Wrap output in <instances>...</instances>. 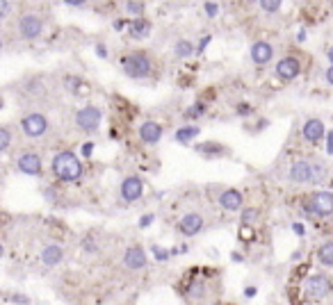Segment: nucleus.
I'll return each instance as SVG.
<instances>
[{
  "label": "nucleus",
  "instance_id": "2eb2a0df",
  "mask_svg": "<svg viewBox=\"0 0 333 305\" xmlns=\"http://www.w3.org/2000/svg\"><path fill=\"white\" fill-rule=\"evenodd\" d=\"M299 71H301V66L294 57H286L276 64V76L283 77V80H294L299 76Z\"/></svg>",
  "mask_w": 333,
  "mask_h": 305
},
{
  "label": "nucleus",
  "instance_id": "a18cd8bd",
  "mask_svg": "<svg viewBox=\"0 0 333 305\" xmlns=\"http://www.w3.org/2000/svg\"><path fill=\"white\" fill-rule=\"evenodd\" d=\"M231 258H233V262H242V255H240V253H233Z\"/></svg>",
  "mask_w": 333,
  "mask_h": 305
},
{
  "label": "nucleus",
  "instance_id": "4c0bfd02",
  "mask_svg": "<svg viewBox=\"0 0 333 305\" xmlns=\"http://www.w3.org/2000/svg\"><path fill=\"white\" fill-rule=\"evenodd\" d=\"M210 39H212V37H203L201 43H199V48H197V53H203V50H206V46L210 43Z\"/></svg>",
  "mask_w": 333,
  "mask_h": 305
},
{
  "label": "nucleus",
  "instance_id": "8fccbe9b",
  "mask_svg": "<svg viewBox=\"0 0 333 305\" xmlns=\"http://www.w3.org/2000/svg\"><path fill=\"white\" fill-rule=\"evenodd\" d=\"M0 48H2V41H0Z\"/></svg>",
  "mask_w": 333,
  "mask_h": 305
},
{
  "label": "nucleus",
  "instance_id": "e433bc0d",
  "mask_svg": "<svg viewBox=\"0 0 333 305\" xmlns=\"http://www.w3.org/2000/svg\"><path fill=\"white\" fill-rule=\"evenodd\" d=\"M91 152H94V144H83V155L84 157H91Z\"/></svg>",
  "mask_w": 333,
  "mask_h": 305
},
{
  "label": "nucleus",
  "instance_id": "72a5a7b5",
  "mask_svg": "<svg viewBox=\"0 0 333 305\" xmlns=\"http://www.w3.org/2000/svg\"><path fill=\"white\" fill-rule=\"evenodd\" d=\"M9 14V0H0V21Z\"/></svg>",
  "mask_w": 333,
  "mask_h": 305
},
{
  "label": "nucleus",
  "instance_id": "6e6552de",
  "mask_svg": "<svg viewBox=\"0 0 333 305\" xmlns=\"http://www.w3.org/2000/svg\"><path fill=\"white\" fill-rule=\"evenodd\" d=\"M16 166L21 173H25V176H42L43 171V164H42V157L37 155V152H23L21 157L16 159Z\"/></svg>",
  "mask_w": 333,
  "mask_h": 305
},
{
  "label": "nucleus",
  "instance_id": "2f4dec72",
  "mask_svg": "<svg viewBox=\"0 0 333 305\" xmlns=\"http://www.w3.org/2000/svg\"><path fill=\"white\" fill-rule=\"evenodd\" d=\"M153 253H155V260H160V262L169 260V251H165V248H160V246H153Z\"/></svg>",
  "mask_w": 333,
  "mask_h": 305
},
{
  "label": "nucleus",
  "instance_id": "b1692460",
  "mask_svg": "<svg viewBox=\"0 0 333 305\" xmlns=\"http://www.w3.org/2000/svg\"><path fill=\"white\" fill-rule=\"evenodd\" d=\"M194 50H197V48L192 46L190 41H185V39H183V41H178V43H176V48H173L176 57H190V55L194 53Z\"/></svg>",
  "mask_w": 333,
  "mask_h": 305
},
{
  "label": "nucleus",
  "instance_id": "ea45409f",
  "mask_svg": "<svg viewBox=\"0 0 333 305\" xmlns=\"http://www.w3.org/2000/svg\"><path fill=\"white\" fill-rule=\"evenodd\" d=\"M256 287H247V289H244V296H247V299H253V296H256Z\"/></svg>",
  "mask_w": 333,
  "mask_h": 305
},
{
  "label": "nucleus",
  "instance_id": "423d86ee",
  "mask_svg": "<svg viewBox=\"0 0 333 305\" xmlns=\"http://www.w3.org/2000/svg\"><path fill=\"white\" fill-rule=\"evenodd\" d=\"M303 292H306L308 299H324L327 294H331V280L327 276H322V273L310 276L303 285Z\"/></svg>",
  "mask_w": 333,
  "mask_h": 305
},
{
  "label": "nucleus",
  "instance_id": "f03ea898",
  "mask_svg": "<svg viewBox=\"0 0 333 305\" xmlns=\"http://www.w3.org/2000/svg\"><path fill=\"white\" fill-rule=\"evenodd\" d=\"M121 69L128 77H146L151 76V59L146 53H130L121 59Z\"/></svg>",
  "mask_w": 333,
  "mask_h": 305
},
{
  "label": "nucleus",
  "instance_id": "dca6fc26",
  "mask_svg": "<svg viewBox=\"0 0 333 305\" xmlns=\"http://www.w3.org/2000/svg\"><path fill=\"white\" fill-rule=\"evenodd\" d=\"M274 57V48L269 46L267 41H256L251 46V59H253V64H267L269 59Z\"/></svg>",
  "mask_w": 333,
  "mask_h": 305
},
{
  "label": "nucleus",
  "instance_id": "58836bf2",
  "mask_svg": "<svg viewBox=\"0 0 333 305\" xmlns=\"http://www.w3.org/2000/svg\"><path fill=\"white\" fill-rule=\"evenodd\" d=\"M96 55H98V57H107V48L103 46V43H98V46H96Z\"/></svg>",
  "mask_w": 333,
  "mask_h": 305
},
{
  "label": "nucleus",
  "instance_id": "393cba45",
  "mask_svg": "<svg viewBox=\"0 0 333 305\" xmlns=\"http://www.w3.org/2000/svg\"><path fill=\"white\" fill-rule=\"evenodd\" d=\"M144 2L142 0H130V2H125V12L132 14V16H142L144 14Z\"/></svg>",
  "mask_w": 333,
  "mask_h": 305
},
{
  "label": "nucleus",
  "instance_id": "9b49d317",
  "mask_svg": "<svg viewBox=\"0 0 333 305\" xmlns=\"http://www.w3.org/2000/svg\"><path fill=\"white\" fill-rule=\"evenodd\" d=\"M290 180L299 182V185H303V182H313V164L306 162V159L294 162V164L290 166Z\"/></svg>",
  "mask_w": 333,
  "mask_h": 305
},
{
  "label": "nucleus",
  "instance_id": "37998d69",
  "mask_svg": "<svg viewBox=\"0 0 333 305\" xmlns=\"http://www.w3.org/2000/svg\"><path fill=\"white\" fill-rule=\"evenodd\" d=\"M9 301H12V303H30V301L25 299V296H12Z\"/></svg>",
  "mask_w": 333,
  "mask_h": 305
},
{
  "label": "nucleus",
  "instance_id": "39448f33",
  "mask_svg": "<svg viewBox=\"0 0 333 305\" xmlns=\"http://www.w3.org/2000/svg\"><path fill=\"white\" fill-rule=\"evenodd\" d=\"M306 212L317 214V217H329V214H333V194H329V191H317V194L306 203Z\"/></svg>",
  "mask_w": 333,
  "mask_h": 305
},
{
  "label": "nucleus",
  "instance_id": "f704fd0d",
  "mask_svg": "<svg viewBox=\"0 0 333 305\" xmlns=\"http://www.w3.org/2000/svg\"><path fill=\"white\" fill-rule=\"evenodd\" d=\"M151 223H153V214H146V217L139 219V228H149Z\"/></svg>",
  "mask_w": 333,
  "mask_h": 305
},
{
  "label": "nucleus",
  "instance_id": "4468645a",
  "mask_svg": "<svg viewBox=\"0 0 333 305\" xmlns=\"http://www.w3.org/2000/svg\"><path fill=\"white\" fill-rule=\"evenodd\" d=\"M217 203H219L224 210L235 212L242 207V194H240L238 189H224L219 194V198H217Z\"/></svg>",
  "mask_w": 333,
  "mask_h": 305
},
{
  "label": "nucleus",
  "instance_id": "c03bdc74",
  "mask_svg": "<svg viewBox=\"0 0 333 305\" xmlns=\"http://www.w3.org/2000/svg\"><path fill=\"white\" fill-rule=\"evenodd\" d=\"M327 80H329V84H333V64L329 66V71H327Z\"/></svg>",
  "mask_w": 333,
  "mask_h": 305
},
{
  "label": "nucleus",
  "instance_id": "9d476101",
  "mask_svg": "<svg viewBox=\"0 0 333 305\" xmlns=\"http://www.w3.org/2000/svg\"><path fill=\"white\" fill-rule=\"evenodd\" d=\"M178 230L183 232L185 237L199 235V232L203 230V217L201 214H197V212L185 214V217H180V221H178Z\"/></svg>",
  "mask_w": 333,
  "mask_h": 305
},
{
  "label": "nucleus",
  "instance_id": "7ed1b4c3",
  "mask_svg": "<svg viewBox=\"0 0 333 305\" xmlns=\"http://www.w3.org/2000/svg\"><path fill=\"white\" fill-rule=\"evenodd\" d=\"M101 121H103V114L98 107L94 105H87L76 114V125L83 132H96V130L101 128Z\"/></svg>",
  "mask_w": 333,
  "mask_h": 305
},
{
  "label": "nucleus",
  "instance_id": "f8f14e48",
  "mask_svg": "<svg viewBox=\"0 0 333 305\" xmlns=\"http://www.w3.org/2000/svg\"><path fill=\"white\" fill-rule=\"evenodd\" d=\"M124 264L128 267V269H132V271L144 269V267H146V253H144V248H139V246L125 248V253H124Z\"/></svg>",
  "mask_w": 333,
  "mask_h": 305
},
{
  "label": "nucleus",
  "instance_id": "5701e85b",
  "mask_svg": "<svg viewBox=\"0 0 333 305\" xmlns=\"http://www.w3.org/2000/svg\"><path fill=\"white\" fill-rule=\"evenodd\" d=\"M317 258L324 267H333V241H327V244H322L320 251H317Z\"/></svg>",
  "mask_w": 333,
  "mask_h": 305
},
{
  "label": "nucleus",
  "instance_id": "0eeeda50",
  "mask_svg": "<svg viewBox=\"0 0 333 305\" xmlns=\"http://www.w3.org/2000/svg\"><path fill=\"white\" fill-rule=\"evenodd\" d=\"M42 30H43V21L39 14H25L18 21V32H21L23 39H37L42 35Z\"/></svg>",
  "mask_w": 333,
  "mask_h": 305
},
{
  "label": "nucleus",
  "instance_id": "79ce46f5",
  "mask_svg": "<svg viewBox=\"0 0 333 305\" xmlns=\"http://www.w3.org/2000/svg\"><path fill=\"white\" fill-rule=\"evenodd\" d=\"M292 230H294V232H297L299 237H301L303 232H306V230H303V226H301V223H294V226H292Z\"/></svg>",
  "mask_w": 333,
  "mask_h": 305
},
{
  "label": "nucleus",
  "instance_id": "aec40b11",
  "mask_svg": "<svg viewBox=\"0 0 333 305\" xmlns=\"http://www.w3.org/2000/svg\"><path fill=\"white\" fill-rule=\"evenodd\" d=\"M64 87L69 89L71 94H76V96H87V94H89V87H87V84H84L78 76H69V77H66Z\"/></svg>",
  "mask_w": 333,
  "mask_h": 305
},
{
  "label": "nucleus",
  "instance_id": "c756f323",
  "mask_svg": "<svg viewBox=\"0 0 333 305\" xmlns=\"http://www.w3.org/2000/svg\"><path fill=\"white\" fill-rule=\"evenodd\" d=\"M240 239H242V241H251V239H253V230H251L249 223H242V228H240Z\"/></svg>",
  "mask_w": 333,
  "mask_h": 305
},
{
  "label": "nucleus",
  "instance_id": "7c9ffc66",
  "mask_svg": "<svg viewBox=\"0 0 333 305\" xmlns=\"http://www.w3.org/2000/svg\"><path fill=\"white\" fill-rule=\"evenodd\" d=\"M324 178V166L322 164H313V182H320Z\"/></svg>",
  "mask_w": 333,
  "mask_h": 305
},
{
  "label": "nucleus",
  "instance_id": "a878e982",
  "mask_svg": "<svg viewBox=\"0 0 333 305\" xmlns=\"http://www.w3.org/2000/svg\"><path fill=\"white\" fill-rule=\"evenodd\" d=\"M281 2H283V0H260V7L262 9H265V12H279L281 9Z\"/></svg>",
  "mask_w": 333,
  "mask_h": 305
},
{
  "label": "nucleus",
  "instance_id": "20e7f679",
  "mask_svg": "<svg viewBox=\"0 0 333 305\" xmlns=\"http://www.w3.org/2000/svg\"><path fill=\"white\" fill-rule=\"evenodd\" d=\"M21 130H23L25 137H32V139H37V137L46 135L48 130V121L43 114H39V112H32V114H25L23 121H21Z\"/></svg>",
  "mask_w": 333,
  "mask_h": 305
},
{
  "label": "nucleus",
  "instance_id": "1a4fd4ad",
  "mask_svg": "<svg viewBox=\"0 0 333 305\" xmlns=\"http://www.w3.org/2000/svg\"><path fill=\"white\" fill-rule=\"evenodd\" d=\"M144 194V182L142 178L137 176H128L124 182H121V198L125 200V203H135V200H139Z\"/></svg>",
  "mask_w": 333,
  "mask_h": 305
},
{
  "label": "nucleus",
  "instance_id": "4be33fe9",
  "mask_svg": "<svg viewBox=\"0 0 333 305\" xmlns=\"http://www.w3.org/2000/svg\"><path fill=\"white\" fill-rule=\"evenodd\" d=\"M199 125H185V128H180L178 132H176V141H180V144H190L194 137H199Z\"/></svg>",
  "mask_w": 333,
  "mask_h": 305
},
{
  "label": "nucleus",
  "instance_id": "412c9836",
  "mask_svg": "<svg viewBox=\"0 0 333 305\" xmlns=\"http://www.w3.org/2000/svg\"><path fill=\"white\" fill-rule=\"evenodd\" d=\"M197 152L203 155V157H219V155H224V146L214 144V141H206V144L197 146Z\"/></svg>",
  "mask_w": 333,
  "mask_h": 305
},
{
  "label": "nucleus",
  "instance_id": "49530a36",
  "mask_svg": "<svg viewBox=\"0 0 333 305\" xmlns=\"http://www.w3.org/2000/svg\"><path fill=\"white\" fill-rule=\"evenodd\" d=\"M124 25H125L124 21H117V23H114V28H117V30H124Z\"/></svg>",
  "mask_w": 333,
  "mask_h": 305
},
{
  "label": "nucleus",
  "instance_id": "de8ad7c7",
  "mask_svg": "<svg viewBox=\"0 0 333 305\" xmlns=\"http://www.w3.org/2000/svg\"><path fill=\"white\" fill-rule=\"evenodd\" d=\"M329 62H331V64H333V48H331V50H329Z\"/></svg>",
  "mask_w": 333,
  "mask_h": 305
},
{
  "label": "nucleus",
  "instance_id": "cd10ccee",
  "mask_svg": "<svg viewBox=\"0 0 333 305\" xmlns=\"http://www.w3.org/2000/svg\"><path fill=\"white\" fill-rule=\"evenodd\" d=\"M258 219V210H253V207H247V210L242 212V223H249V226H253V221Z\"/></svg>",
  "mask_w": 333,
  "mask_h": 305
},
{
  "label": "nucleus",
  "instance_id": "ddd939ff",
  "mask_svg": "<svg viewBox=\"0 0 333 305\" xmlns=\"http://www.w3.org/2000/svg\"><path fill=\"white\" fill-rule=\"evenodd\" d=\"M162 137V125L155 123V121H144L142 125H139V139L144 141V144H158Z\"/></svg>",
  "mask_w": 333,
  "mask_h": 305
},
{
  "label": "nucleus",
  "instance_id": "09e8293b",
  "mask_svg": "<svg viewBox=\"0 0 333 305\" xmlns=\"http://www.w3.org/2000/svg\"><path fill=\"white\" fill-rule=\"evenodd\" d=\"M2 255H5V248H2V244H0V258H2Z\"/></svg>",
  "mask_w": 333,
  "mask_h": 305
},
{
  "label": "nucleus",
  "instance_id": "a211bd4d",
  "mask_svg": "<svg viewBox=\"0 0 333 305\" xmlns=\"http://www.w3.org/2000/svg\"><path fill=\"white\" fill-rule=\"evenodd\" d=\"M322 137H324V123H322L320 118L306 121V125H303V139L310 141V144H317Z\"/></svg>",
  "mask_w": 333,
  "mask_h": 305
},
{
  "label": "nucleus",
  "instance_id": "c9c22d12",
  "mask_svg": "<svg viewBox=\"0 0 333 305\" xmlns=\"http://www.w3.org/2000/svg\"><path fill=\"white\" fill-rule=\"evenodd\" d=\"M327 152L333 155V130H329V135H327Z\"/></svg>",
  "mask_w": 333,
  "mask_h": 305
},
{
  "label": "nucleus",
  "instance_id": "bb28decb",
  "mask_svg": "<svg viewBox=\"0 0 333 305\" xmlns=\"http://www.w3.org/2000/svg\"><path fill=\"white\" fill-rule=\"evenodd\" d=\"M9 144H12V135H9V130L0 128V152L7 151V148H9Z\"/></svg>",
  "mask_w": 333,
  "mask_h": 305
},
{
  "label": "nucleus",
  "instance_id": "473e14b6",
  "mask_svg": "<svg viewBox=\"0 0 333 305\" xmlns=\"http://www.w3.org/2000/svg\"><path fill=\"white\" fill-rule=\"evenodd\" d=\"M206 14H208L210 18H214L217 14H219V7L214 5V2H206Z\"/></svg>",
  "mask_w": 333,
  "mask_h": 305
},
{
  "label": "nucleus",
  "instance_id": "a19ab883",
  "mask_svg": "<svg viewBox=\"0 0 333 305\" xmlns=\"http://www.w3.org/2000/svg\"><path fill=\"white\" fill-rule=\"evenodd\" d=\"M66 5H71V7H80V5H84L87 0H64Z\"/></svg>",
  "mask_w": 333,
  "mask_h": 305
},
{
  "label": "nucleus",
  "instance_id": "f257e3e1",
  "mask_svg": "<svg viewBox=\"0 0 333 305\" xmlns=\"http://www.w3.org/2000/svg\"><path fill=\"white\" fill-rule=\"evenodd\" d=\"M53 173L62 182H76L83 176V164L71 151H62L53 157Z\"/></svg>",
  "mask_w": 333,
  "mask_h": 305
},
{
  "label": "nucleus",
  "instance_id": "c85d7f7f",
  "mask_svg": "<svg viewBox=\"0 0 333 305\" xmlns=\"http://www.w3.org/2000/svg\"><path fill=\"white\" fill-rule=\"evenodd\" d=\"M203 110H206V107H203V103H194V105L187 110V116H190V118H199V116H203Z\"/></svg>",
  "mask_w": 333,
  "mask_h": 305
},
{
  "label": "nucleus",
  "instance_id": "6ab92c4d",
  "mask_svg": "<svg viewBox=\"0 0 333 305\" xmlns=\"http://www.w3.org/2000/svg\"><path fill=\"white\" fill-rule=\"evenodd\" d=\"M62 260H64V251H62V246H57V244H48V246H43L42 262L46 264V267H57Z\"/></svg>",
  "mask_w": 333,
  "mask_h": 305
},
{
  "label": "nucleus",
  "instance_id": "f3484780",
  "mask_svg": "<svg viewBox=\"0 0 333 305\" xmlns=\"http://www.w3.org/2000/svg\"><path fill=\"white\" fill-rule=\"evenodd\" d=\"M128 35H130L132 39H146V37L151 35V23L144 16H135L130 23H128Z\"/></svg>",
  "mask_w": 333,
  "mask_h": 305
}]
</instances>
